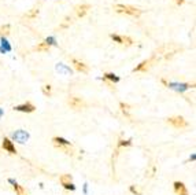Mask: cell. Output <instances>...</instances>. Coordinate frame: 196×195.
Segmentation results:
<instances>
[{
  "instance_id": "30bf717a",
  "label": "cell",
  "mask_w": 196,
  "mask_h": 195,
  "mask_svg": "<svg viewBox=\"0 0 196 195\" xmlns=\"http://www.w3.org/2000/svg\"><path fill=\"white\" fill-rule=\"evenodd\" d=\"M71 63H73V66H74V69L78 70V72H81V73H88V72H89V66L85 65L84 62L78 61V59L71 58Z\"/></svg>"
},
{
  "instance_id": "cb8c5ba5",
  "label": "cell",
  "mask_w": 196,
  "mask_h": 195,
  "mask_svg": "<svg viewBox=\"0 0 196 195\" xmlns=\"http://www.w3.org/2000/svg\"><path fill=\"white\" fill-rule=\"evenodd\" d=\"M2 46L6 48V51H11V47H10V44H8V41L4 39V37H2Z\"/></svg>"
},
{
  "instance_id": "83f0119b",
  "label": "cell",
  "mask_w": 196,
  "mask_h": 195,
  "mask_svg": "<svg viewBox=\"0 0 196 195\" xmlns=\"http://www.w3.org/2000/svg\"><path fill=\"white\" fill-rule=\"evenodd\" d=\"M184 2H185V0H175V3H177V4H178V6L184 4Z\"/></svg>"
},
{
  "instance_id": "d4e9b609",
  "label": "cell",
  "mask_w": 196,
  "mask_h": 195,
  "mask_svg": "<svg viewBox=\"0 0 196 195\" xmlns=\"http://www.w3.org/2000/svg\"><path fill=\"white\" fill-rule=\"evenodd\" d=\"M70 23H71V18H70V17H66V19H65V22L62 23V25L59 26V29H63V28H67V26L70 25Z\"/></svg>"
},
{
  "instance_id": "e0dca14e",
  "label": "cell",
  "mask_w": 196,
  "mask_h": 195,
  "mask_svg": "<svg viewBox=\"0 0 196 195\" xmlns=\"http://www.w3.org/2000/svg\"><path fill=\"white\" fill-rule=\"evenodd\" d=\"M119 107H121V111L124 113V116H126L128 118H130V106L128 103L121 102L119 103Z\"/></svg>"
},
{
  "instance_id": "7402d4cb",
  "label": "cell",
  "mask_w": 196,
  "mask_h": 195,
  "mask_svg": "<svg viewBox=\"0 0 196 195\" xmlns=\"http://www.w3.org/2000/svg\"><path fill=\"white\" fill-rule=\"evenodd\" d=\"M51 85H48V84H47V85H43V87H41V91H43V94H44V95H45V96H51Z\"/></svg>"
},
{
  "instance_id": "44dd1931",
  "label": "cell",
  "mask_w": 196,
  "mask_h": 195,
  "mask_svg": "<svg viewBox=\"0 0 196 195\" xmlns=\"http://www.w3.org/2000/svg\"><path fill=\"white\" fill-rule=\"evenodd\" d=\"M10 33V25H4V26H0V36L4 37L6 34Z\"/></svg>"
},
{
  "instance_id": "f1b7e54d",
  "label": "cell",
  "mask_w": 196,
  "mask_h": 195,
  "mask_svg": "<svg viewBox=\"0 0 196 195\" xmlns=\"http://www.w3.org/2000/svg\"><path fill=\"white\" fill-rule=\"evenodd\" d=\"M160 81H162V84H163V85H166V87H167V80H166V78H162Z\"/></svg>"
},
{
  "instance_id": "d6986e66",
  "label": "cell",
  "mask_w": 196,
  "mask_h": 195,
  "mask_svg": "<svg viewBox=\"0 0 196 195\" xmlns=\"http://www.w3.org/2000/svg\"><path fill=\"white\" fill-rule=\"evenodd\" d=\"M37 15H39V8L34 7V8H32V10L29 11L28 14H26L25 18H28V19H33V18H36Z\"/></svg>"
},
{
  "instance_id": "484cf974",
  "label": "cell",
  "mask_w": 196,
  "mask_h": 195,
  "mask_svg": "<svg viewBox=\"0 0 196 195\" xmlns=\"http://www.w3.org/2000/svg\"><path fill=\"white\" fill-rule=\"evenodd\" d=\"M129 190H130V193H132V194H134V195H141V193H140V191L137 190V188L134 187V185H130Z\"/></svg>"
},
{
  "instance_id": "4fadbf2b",
  "label": "cell",
  "mask_w": 196,
  "mask_h": 195,
  "mask_svg": "<svg viewBox=\"0 0 196 195\" xmlns=\"http://www.w3.org/2000/svg\"><path fill=\"white\" fill-rule=\"evenodd\" d=\"M89 10H90L89 4H81V6H77V7H75V14H77V17L83 18V17L86 15Z\"/></svg>"
},
{
  "instance_id": "52a82bcc",
  "label": "cell",
  "mask_w": 196,
  "mask_h": 195,
  "mask_svg": "<svg viewBox=\"0 0 196 195\" xmlns=\"http://www.w3.org/2000/svg\"><path fill=\"white\" fill-rule=\"evenodd\" d=\"M2 147L4 151H7L8 154H17V150H15V146H14V143L10 140L8 137H4L2 141Z\"/></svg>"
},
{
  "instance_id": "ba28073f",
  "label": "cell",
  "mask_w": 196,
  "mask_h": 195,
  "mask_svg": "<svg viewBox=\"0 0 196 195\" xmlns=\"http://www.w3.org/2000/svg\"><path fill=\"white\" fill-rule=\"evenodd\" d=\"M111 39H113L115 43L122 44V46H132L133 44V40L128 36H119V34H111Z\"/></svg>"
},
{
  "instance_id": "4316f807",
  "label": "cell",
  "mask_w": 196,
  "mask_h": 195,
  "mask_svg": "<svg viewBox=\"0 0 196 195\" xmlns=\"http://www.w3.org/2000/svg\"><path fill=\"white\" fill-rule=\"evenodd\" d=\"M45 43L48 44L49 47H51V46H55V44H56V43H55V39H54V37H48V39L45 40Z\"/></svg>"
},
{
  "instance_id": "9c48e42d",
  "label": "cell",
  "mask_w": 196,
  "mask_h": 195,
  "mask_svg": "<svg viewBox=\"0 0 196 195\" xmlns=\"http://www.w3.org/2000/svg\"><path fill=\"white\" fill-rule=\"evenodd\" d=\"M13 139L15 141H18V143H21L23 144L26 140L29 139V133L26 131H22V129H19V131H17V132H14V135H13Z\"/></svg>"
},
{
  "instance_id": "ac0fdd59",
  "label": "cell",
  "mask_w": 196,
  "mask_h": 195,
  "mask_svg": "<svg viewBox=\"0 0 196 195\" xmlns=\"http://www.w3.org/2000/svg\"><path fill=\"white\" fill-rule=\"evenodd\" d=\"M103 78L109 80V81H111V82H119V77H118V76H115L114 73H104Z\"/></svg>"
},
{
  "instance_id": "7c38bea8",
  "label": "cell",
  "mask_w": 196,
  "mask_h": 195,
  "mask_svg": "<svg viewBox=\"0 0 196 195\" xmlns=\"http://www.w3.org/2000/svg\"><path fill=\"white\" fill-rule=\"evenodd\" d=\"M174 191L177 195H189L188 190H186L185 184H184L183 181H174Z\"/></svg>"
},
{
  "instance_id": "ffe728a7",
  "label": "cell",
  "mask_w": 196,
  "mask_h": 195,
  "mask_svg": "<svg viewBox=\"0 0 196 195\" xmlns=\"http://www.w3.org/2000/svg\"><path fill=\"white\" fill-rule=\"evenodd\" d=\"M34 50H36V51H49V46L45 41H43V43L37 44V46L34 47Z\"/></svg>"
},
{
  "instance_id": "6da1fadb",
  "label": "cell",
  "mask_w": 196,
  "mask_h": 195,
  "mask_svg": "<svg viewBox=\"0 0 196 195\" xmlns=\"http://www.w3.org/2000/svg\"><path fill=\"white\" fill-rule=\"evenodd\" d=\"M114 11L118 14H128L132 17H140L141 15V10H139L137 7L133 6H126V4H115L114 6Z\"/></svg>"
},
{
  "instance_id": "603a6c76",
  "label": "cell",
  "mask_w": 196,
  "mask_h": 195,
  "mask_svg": "<svg viewBox=\"0 0 196 195\" xmlns=\"http://www.w3.org/2000/svg\"><path fill=\"white\" fill-rule=\"evenodd\" d=\"M126 146H132V140H119L118 141V149L126 147Z\"/></svg>"
},
{
  "instance_id": "9a60e30c",
  "label": "cell",
  "mask_w": 196,
  "mask_h": 195,
  "mask_svg": "<svg viewBox=\"0 0 196 195\" xmlns=\"http://www.w3.org/2000/svg\"><path fill=\"white\" fill-rule=\"evenodd\" d=\"M56 70L63 76H71V73H73L71 69H70L69 66H66V65H63V63H58L56 65Z\"/></svg>"
},
{
  "instance_id": "f546056e",
  "label": "cell",
  "mask_w": 196,
  "mask_h": 195,
  "mask_svg": "<svg viewBox=\"0 0 196 195\" xmlns=\"http://www.w3.org/2000/svg\"><path fill=\"white\" fill-rule=\"evenodd\" d=\"M3 116V110H2V109H0V117H2Z\"/></svg>"
},
{
  "instance_id": "8992f818",
  "label": "cell",
  "mask_w": 196,
  "mask_h": 195,
  "mask_svg": "<svg viewBox=\"0 0 196 195\" xmlns=\"http://www.w3.org/2000/svg\"><path fill=\"white\" fill-rule=\"evenodd\" d=\"M14 110L15 111H21V113H33L36 110V106L30 102H26L23 105H18V106H14Z\"/></svg>"
},
{
  "instance_id": "5b68a950",
  "label": "cell",
  "mask_w": 196,
  "mask_h": 195,
  "mask_svg": "<svg viewBox=\"0 0 196 195\" xmlns=\"http://www.w3.org/2000/svg\"><path fill=\"white\" fill-rule=\"evenodd\" d=\"M167 122L170 124V125H173L174 128H185V126H188V122L185 121V118L181 117V116L167 118Z\"/></svg>"
},
{
  "instance_id": "277c9868",
  "label": "cell",
  "mask_w": 196,
  "mask_h": 195,
  "mask_svg": "<svg viewBox=\"0 0 196 195\" xmlns=\"http://www.w3.org/2000/svg\"><path fill=\"white\" fill-rule=\"evenodd\" d=\"M59 181H60V184L63 185V188H65V190H70V191H74L75 190V185L73 184L71 175H67V173H65V175H62V176L59 177Z\"/></svg>"
},
{
  "instance_id": "3957f363",
  "label": "cell",
  "mask_w": 196,
  "mask_h": 195,
  "mask_svg": "<svg viewBox=\"0 0 196 195\" xmlns=\"http://www.w3.org/2000/svg\"><path fill=\"white\" fill-rule=\"evenodd\" d=\"M167 87L171 88V90H175L177 92H184L185 90H189V88L195 87V82H167Z\"/></svg>"
},
{
  "instance_id": "7a4b0ae2",
  "label": "cell",
  "mask_w": 196,
  "mask_h": 195,
  "mask_svg": "<svg viewBox=\"0 0 196 195\" xmlns=\"http://www.w3.org/2000/svg\"><path fill=\"white\" fill-rule=\"evenodd\" d=\"M52 143L55 144L56 147H59L60 150H63V151L66 153V154H71V144H70L69 140H66L65 137H59V136H55L52 139Z\"/></svg>"
},
{
  "instance_id": "8fae6325",
  "label": "cell",
  "mask_w": 196,
  "mask_h": 195,
  "mask_svg": "<svg viewBox=\"0 0 196 195\" xmlns=\"http://www.w3.org/2000/svg\"><path fill=\"white\" fill-rule=\"evenodd\" d=\"M69 105L71 109H74V110H78V109H81L84 106V102L81 97H77V96H70L69 97Z\"/></svg>"
},
{
  "instance_id": "2e32d148",
  "label": "cell",
  "mask_w": 196,
  "mask_h": 195,
  "mask_svg": "<svg viewBox=\"0 0 196 195\" xmlns=\"http://www.w3.org/2000/svg\"><path fill=\"white\" fill-rule=\"evenodd\" d=\"M8 181H10L11 184H13V188H14V191H15V193L18 194V195H28V194H26V191H25V188H23L22 185H19V184H18V183H17V181H14L13 179H10V180H8Z\"/></svg>"
},
{
  "instance_id": "5bb4252c",
  "label": "cell",
  "mask_w": 196,
  "mask_h": 195,
  "mask_svg": "<svg viewBox=\"0 0 196 195\" xmlns=\"http://www.w3.org/2000/svg\"><path fill=\"white\" fill-rule=\"evenodd\" d=\"M151 63H152V61H151V59H148V61H143L141 63L137 65V66L134 67L133 72H147V70L151 67Z\"/></svg>"
}]
</instances>
